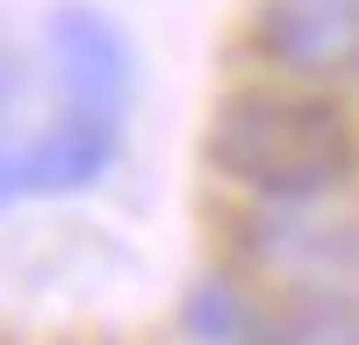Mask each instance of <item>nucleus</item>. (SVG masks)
I'll use <instances>...</instances> for the list:
<instances>
[{"label":"nucleus","instance_id":"nucleus-2","mask_svg":"<svg viewBox=\"0 0 359 345\" xmlns=\"http://www.w3.org/2000/svg\"><path fill=\"white\" fill-rule=\"evenodd\" d=\"M245 252H252L273 280L316 288V295H338V288L359 273V223L316 216L309 201H273V209L245 230Z\"/></svg>","mask_w":359,"mask_h":345},{"label":"nucleus","instance_id":"nucleus-4","mask_svg":"<svg viewBox=\"0 0 359 345\" xmlns=\"http://www.w3.org/2000/svg\"><path fill=\"white\" fill-rule=\"evenodd\" d=\"M115 144H123V115H94V108H57V123L36 137L8 144V201L29 194H72L86 180H101Z\"/></svg>","mask_w":359,"mask_h":345},{"label":"nucleus","instance_id":"nucleus-3","mask_svg":"<svg viewBox=\"0 0 359 345\" xmlns=\"http://www.w3.org/2000/svg\"><path fill=\"white\" fill-rule=\"evenodd\" d=\"M43 65H50L65 108H94V115H123L130 108V86H137L130 43L94 8H57L43 22Z\"/></svg>","mask_w":359,"mask_h":345},{"label":"nucleus","instance_id":"nucleus-1","mask_svg":"<svg viewBox=\"0 0 359 345\" xmlns=\"http://www.w3.org/2000/svg\"><path fill=\"white\" fill-rule=\"evenodd\" d=\"M208 165L266 201H323L359 172V137L331 101L230 94L208 123Z\"/></svg>","mask_w":359,"mask_h":345},{"label":"nucleus","instance_id":"nucleus-5","mask_svg":"<svg viewBox=\"0 0 359 345\" xmlns=\"http://www.w3.org/2000/svg\"><path fill=\"white\" fill-rule=\"evenodd\" d=\"M259 43L294 79H352L359 72V0H266Z\"/></svg>","mask_w":359,"mask_h":345},{"label":"nucleus","instance_id":"nucleus-6","mask_svg":"<svg viewBox=\"0 0 359 345\" xmlns=\"http://www.w3.org/2000/svg\"><path fill=\"white\" fill-rule=\"evenodd\" d=\"M259 345H359V302H345V295H309V302L280 309L273 324H266Z\"/></svg>","mask_w":359,"mask_h":345},{"label":"nucleus","instance_id":"nucleus-7","mask_svg":"<svg viewBox=\"0 0 359 345\" xmlns=\"http://www.w3.org/2000/svg\"><path fill=\"white\" fill-rule=\"evenodd\" d=\"M187 331L201 345H252V338H266L259 316H252V302L237 295L230 280H201L194 295H187Z\"/></svg>","mask_w":359,"mask_h":345}]
</instances>
